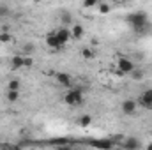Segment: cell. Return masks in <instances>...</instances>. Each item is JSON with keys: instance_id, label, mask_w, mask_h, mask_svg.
<instances>
[{"instance_id": "1", "label": "cell", "mask_w": 152, "mask_h": 150, "mask_svg": "<svg viewBox=\"0 0 152 150\" xmlns=\"http://www.w3.org/2000/svg\"><path fill=\"white\" fill-rule=\"evenodd\" d=\"M127 23L133 27V30L134 32H138V34H142L143 30H147V25H149V16L143 12V11H136V12H131V14H127Z\"/></svg>"}, {"instance_id": "2", "label": "cell", "mask_w": 152, "mask_h": 150, "mask_svg": "<svg viewBox=\"0 0 152 150\" xmlns=\"http://www.w3.org/2000/svg\"><path fill=\"white\" fill-rule=\"evenodd\" d=\"M64 103H66L67 106H71V108L80 106V104L83 103V92H81L80 88H71V90H67V92L64 94Z\"/></svg>"}, {"instance_id": "3", "label": "cell", "mask_w": 152, "mask_h": 150, "mask_svg": "<svg viewBox=\"0 0 152 150\" xmlns=\"http://www.w3.org/2000/svg\"><path fill=\"white\" fill-rule=\"evenodd\" d=\"M117 67H118V73H120V74H131V73L136 69L134 62H133L131 58H126V57H120V58H118Z\"/></svg>"}, {"instance_id": "4", "label": "cell", "mask_w": 152, "mask_h": 150, "mask_svg": "<svg viewBox=\"0 0 152 150\" xmlns=\"http://www.w3.org/2000/svg\"><path fill=\"white\" fill-rule=\"evenodd\" d=\"M46 44H48V48H51V50H62V48H64V44H62V42L58 41V37H57L55 30L46 34Z\"/></svg>"}, {"instance_id": "5", "label": "cell", "mask_w": 152, "mask_h": 150, "mask_svg": "<svg viewBox=\"0 0 152 150\" xmlns=\"http://www.w3.org/2000/svg\"><path fill=\"white\" fill-rule=\"evenodd\" d=\"M120 110H122L124 115H134V113H136V101H133V99H126V101H122Z\"/></svg>"}, {"instance_id": "6", "label": "cell", "mask_w": 152, "mask_h": 150, "mask_svg": "<svg viewBox=\"0 0 152 150\" xmlns=\"http://www.w3.org/2000/svg\"><path fill=\"white\" fill-rule=\"evenodd\" d=\"M140 104H142L143 108L152 110V88H147V90L142 92V95H140Z\"/></svg>"}, {"instance_id": "7", "label": "cell", "mask_w": 152, "mask_h": 150, "mask_svg": "<svg viewBox=\"0 0 152 150\" xmlns=\"http://www.w3.org/2000/svg\"><path fill=\"white\" fill-rule=\"evenodd\" d=\"M55 34H57V37L62 44H66V42H69L73 39L71 37V28H67V27H60L58 30H55Z\"/></svg>"}, {"instance_id": "8", "label": "cell", "mask_w": 152, "mask_h": 150, "mask_svg": "<svg viewBox=\"0 0 152 150\" xmlns=\"http://www.w3.org/2000/svg\"><path fill=\"white\" fill-rule=\"evenodd\" d=\"M55 79H57L58 85H64V87H69L73 83V78H71V74H67V73H57L55 74Z\"/></svg>"}, {"instance_id": "9", "label": "cell", "mask_w": 152, "mask_h": 150, "mask_svg": "<svg viewBox=\"0 0 152 150\" xmlns=\"http://www.w3.org/2000/svg\"><path fill=\"white\" fill-rule=\"evenodd\" d=\"M11 67H12V69H21V67H25V57H23V55H14V57L11 58Z\"/></svg>"}, {"instance_id": "10", "label": "cell", "mask_w": 152, "mask_h": 150, "mask_svg": "<svg viewBox=\"0 0 152 150\" xmlns=\"http://www.w3.org/2000/svg\"><path fill=\"white\" fill-rule=\"evenodd\" d=\"M83 34H85V28H83L80 23H75V25L71 27V37H73V39L78 41V39L83 37Z\"/></svg>"}, {"instance_id": "11", "label": "cell", "mask_w": 152, "mask_h": 150, "mask_svg": "<svg viewBox=\"0 0 152 150\" xmlns=\"http://www.w3.org/2000/svg\"><path fill=\"white\" fill-rule=\"evenodd\" d=\"M5 99H7L9 103H18V101H20V90L7 88V92H5Z\"/></svg>"}, {"instance_id": "12", "label": "cell", "mask_w": 152, "mask_h": 150, "mask_svg": "<svg viewBox=\"0 0 152 150\" xmlns=\"http://www.w3.org/2000/svg\"><path fill=\"white\" fill-rule=\"evenodd\" d=\"M124 149H140L142 147V143L136 140V138H127L126 141H124V145H122Z\"/></svg>"}, {"instance_id": "13", "label": "cell", "mask_w": 152, "mask_h": 150, "mask_svg": "<svg viewBox=\"0 0 152 150\" xmlns=\"http://www.w3.org/2000/svg\"><path fill=\"white\" fill-rule=\"evenodd\" d=\"M92 145L99 147V149H112L113 141H110V140H96V141H92Z\"/></svg>"}, {"instance_id": "14", "label": "cell", "mask_w": 152, "mask_h": 150, "mask_svg": "<svg viewBox=\"0 0 152 150\" xmlns=\"http://www.w3.org/2000/svg\"><path fill=\"white\" fill-rule=\"evenodd\" d=\"M60 21L64 23V27H67V25L73 23V16H71L67 11H62V12H60Z\"/></svg>"}, {"instance_id": "15", "label": "cell", "mask_w": 152, "mask_h": 150, "mask_svg": "<svg viewBox=\"0 0 152 150\" xmlns=\"http://www.w3.org/2000/svg\"><path fill=\"white\" fill-rule=\"evenodd\" d=\"M81 57H83L85 60H92V58L96 57V51H94L92 48H83V50H81Z\"/></svg>"}, {"instance_id": "16", "label": "cell", "mask_w": 152, "mask_h": 150, "mask_svg": "<svg viewBox=\"0 0 152 150\" xmlns=\"http://www.w3.org/2000/svg\"><path fill=\"white\" fill-rule=\"evenodd\" d=\"M78 124H80L81 127H88V125L92 124V117H90V115H81V117L78 118Z\"/></svg>"}, {"instance_id": "17", "label": "cell", "mask_w": 152, "mask_h": 150, "mask_svg": "<svg viewBox=\"0 0 152 150\" xmlns=\"http://www.w3.org/2000/svg\"><path fill=\"white\" fill-rule=\"evenodd\" d=\"M7 88L20 90V88H21V83H20V79H11V81H9V85H7Z\"/></svg>"}, {"instance_id": "18", "label": "cell", "mask_w": 152, "mask_h": 150, "mask_svg": "<svg viewBox=\"0 0 152 150\" xmlns=\"http://www.w3.org/2000/svg\"><path fill=\"white\" fill-rule=\"evenodd\" d=\"M99 4V0H83V7L85 9H92V7H96Z\"/></svg>"}, {"instance_id": "19", "label": "cell", "mask_w": 152, "mask_h": 150, "mask_svg": "<svg viewBox=\"0 0 152 150\" xmlns=\"http://www.w3.org/2000/svg\"><path fill=\"white\" fill-rule=\"evenodd\" d=\"M12 41V36L9 32H2L0 34V42H11Z\"/></svg>"}, {"instance_id": "20", "label": "cell", "mask_w": 152, "mask_h": 150, "mask_svg": "<svg viewBox=\"0 0 152 150\" xmlns=\"http://www.w3.org/2000/svg\"><path fill=\"white\" fill-rule=\"evenodd\" d=\"M110 11H112V7H110L108 4H99V12H101V14H108Z\"/></svg>"}, {"instance_id": "21", "label": "cell", "mask_w": 152, "mask_h": 150, "mask_svg": "<svg viewBox=\"0 0 152 150\" xmlns=\"http://www.w3.org/2000/svg\"><path fill=\"white\" fill-rule=\"evenodd\" d=\"M32 51H34V44H32V42H28V44H25V46H23V53H27V55H28V53H32Z\"/></svg>"}, {"instance_id": "22", "label": "cell", "mask_w": 152, "mask_h": 150, "mask_svg": "<svg viewBox=\"0 0 152 150\" xmlns=\"http://www.w3.org/2000/svg\"><path fill=\"white\" fill-rule=\"evenodd\" d=\"M9 14H11L9 7H5V5H0V16H9Z\"/></svg>"}, {"instance_id": "23", "label": "cell", "mask_w": 152, "mask_h": 150, "mask_svg": "<svg viewBox=\"0 0 152 150\" xmlns=\"http://www.w3.org/2000/svg\"><path fill=\"white\" fill-rule=\"evenodd\" d=\"M34 66V58L32 57H25V67H32Z\"/></svg>"}, {"instance_id": "24", "label": "cell", "mask_w": 152, "mask_h": 150, "mask_svg": "<svg viewBox=\"0 0 152 150\" xmlns=\"http://www.w3.org/2000/svg\"><path fill=\"white\" fill-rule=\"evenodd\" d=\"M117 2H124V0H117Z\"/></svg>"}]
</instances>
